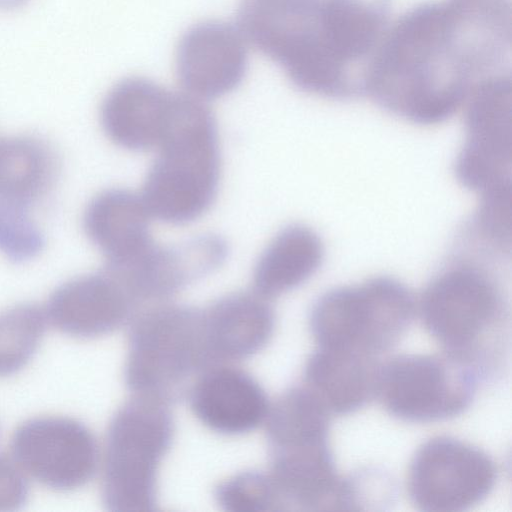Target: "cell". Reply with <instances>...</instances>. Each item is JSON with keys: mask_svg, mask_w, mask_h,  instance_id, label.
Returning a JSON list of instances; mask_svg holds the SVG:
<instances>
[{"mask_svg": "<svg viewBox=\"0 0 512 512\" xmlns=\"http://www.w3.org/2000/svg\"><path fill=\"white\" fill-rule=\"evenodd\" d=\"M511 48V0L423 3L388 24L364 89L400 113L439 118L509 68Z\"/></svg>", "mask_w": 512, "mask_h": 512, "instance_id": "cell-1", "label": "cell"}, {"mask_svg": "<svg viewBox=\"0 0 512 512\" xmlns=\"http://www.w3.org/2000/svg\"><path fill=\"white\" fill-rule=\"evenodd\" d=\"M141 197L152 217L185 224L213 204L220 181V150L215 118L205 103L179 93Z\"/></svg>", "mask_w": 512, "mask_h": 512, "instance_id": "cell-2", "label": "cell"}, {"mask_svg": "<svg viewBox=\"0 0 512 512\" xmlns=\"http://www.w3.org/2000/svg\"><path fill=\"white\" fill-rule=\"evenodd\" d=\"M174 436L171 403L131 395L112 416L100 451V491L112 512L156 509L159 469Z\"/></svg>", "mask_w": 512, "mask_h": 512, "instance_id": "cell-3", "label": "cell"}, {"mask_svg": "<svg viewBox=\"0 0 512 512\" xmlns=\"http://www.w3.org/2000/svg\"><path fill=\"white\" fill-rule=\"evenodd\" d=\"M124 381L131 395L173 403L207 360L200 310L162 302L137 309L128 322Z\"/></svg>", "mask_w": 512, "mask_h": 512, "instance_id": "cell-4", "label": "cell"}, {"mask_svg": "<svg viewBox=\"0 0 512 512\" xmlns=\"http://www.w3.org/2000/svg\"><path fill=\"white\" fill-rule=\"evenodd\" d=\"M413 308L402 287L375 281L323 297L312 310L309 326L319 348L375 357L404 334Z\"/></svg>", "mask_w": 512, "mask_h": 512, "instance_id": "cell-5", "label": "cell"}, {"mask_svg": "<svg viewBox=\"0 0 512 512\" xmlns=\"http://www.w3.org/2000/svg\"><path fill=\"white\" fill-rule=\"evenodd\" d=\"M8 455L26 477L55 491L84 486L100 462L93 432L79 420L60 415L37 416L18 425Z\"/></svg>", "mask_w": 512, "mask_h": 512, "instance_id": "cell-6", "label": "cell"}, {"mask_svg": "<svg viewBox=\"0 0 512 512\" xmlns=\"http://www.w3.org/2000/svg\"><path fill=\"white\" fill-rule=\"evenodd\" d=\"M451 358L402 355L379 367L375 395L392 415L433 421L461 413L471 402L474 376Z\"/></svg>", "mask_w": 512, "mask_h": 512, "instance_id": "cell-7", "label": "cell"}, {"mask_svg": "<svg viewBox=\"0 0 512 512\" xmlns=\"http://www.w3.org/2000/svg\"><path fill=\"white\" fill-rule=\"evenodd\" d=\"M495 480V464L482 450L454 438L436 437L413 456L407 489L420 510L454 512L483 499Z\"/></svg>", "mask_w": 512, "mask_h": 512, "instance_id": "cell-8", "label": "cell"}, {"mask_svg": "<svg viewBox=\"0 0 512 512\" xmlns=\"http://www.w3.org/2000/svg\"><path fill=\"white\" fill-rule=\"evenodd\" d=\"M421 317L449 357L467 365L495 327L500 303L494 288L478 275L453 272L430 285L422 297Z\"/></svg>", "mask_w": 512, "mask_h": 512, "instance_id": "cell-9", "label": "cell"}, {"mask_svg": "<svg viewBox=\"0 0 512 512\" xmlns=\"http://www.w3.org/2000/svg\"><path fill=\"white\" fill-rule=\"evenodd\" d=\"M227 255L228 247L223 238L202 234L173 246L154 243L133 263L105 269L139 309L167 302L188 284L220 267Z\"/></svg>", "mask_w": 512, "mask_h": 512, "instance_id": "cell-10", "label": "cell"}, {"mask_svg": "<svg viewBox=\"0 0 512 512\" xmlns=\"http://www.w3.org/2000/svg\"><path fill=\"white\" fill-rule=\"evenodd\" d=\"M327 0H241L240 30L246 40L279 64L288 77L318 46Z\"/></svg>", "mask_w": 512, "mask_h": 512, "instance_id": "cell-11", "label": "cell"}, {"mask_svg": "<svg viewBox=\"0 0 512 512\" xmlns=\"http://www.w3.org/2000/svg\"><path fill=\"white\" fill-rule=\"evenodd\" d=\"M245 37L222 21H206L182 36L176 73L188 95L201 101L222 97L239 86L247 70Z\"/></svg>", "mask_w": 512, "mask_h": 512, "instance_id": "cell-12", "label": "cell"}, {"mask_svg": "<svg viewBox=\"0 0 512 512\" xmlns=\"http://www.w3.org/2000/svg\"><path fill=\"white\" fill-rule=\"evenodd\" d=\"M185 394L194 417L226 436L243 435L262 425L270 403L259 382L235 363L205 367Z\"/></svg>", "mask_w": 512, "mask_h": 512, "instance_id": "cell-13", "label": "cell"}, {"mask_svg": "<svg viewBox=\"0 0 512 512\" xmlns=\"http://www.w3.org/2000/svg\"><path fill=\"white\" fill-rule=\"evenodd\" d=\"M267 472L285 511L358 509V487L336 473L327 443L271 450Z\"/></svg>", "mask_w": 512, "mask_h": 512, "instance_id": "cell-14", "label": "cell"}, {"mask_svg": "<svg viewBox=\"0 0 512 512\" xmlns=\"http://www.w3.org/2000/svg\"><path fill=\"white\" fill-rule=\"evenodd\" d=\"M48 324L78 339H95L128 324L137 310L106 269L70 279L58 286L44 308Z\"/></svg>", "mask_w": 512, "mask_h": 512, "instance_id": "cell-15", "label": "cell"}, {"mask_svg": "<svg viewBox=\"0 0 512 512\" xmlns=\"http://www.w3.org/2000/svg\"><path fill=\"white\" fill-rule=\"evenodd\" d=\"M207 366L237 363L262 351L275 330L270 300L253 291H237L200 310Z\"/></svg>", "mask_w": 512, "mask_h": 512, "instance_id": "cell-16", "label": "cell"}, {"mask_svg": "<svg viewBox=\"0 0 512 512\" xmlns=\"http://www.w3.org/2000/svg\"><path fill=\"white\" fill-rule=\"evenodd\" d=\"M179 93L157 83L130 77L115 84L100 107L106 136L130 151L156 149L172 118Z\"/></svg>", "mask_w": 512, "mask_h": 512, "instance_id": "cell-17", "label": "cell"}, {"mask_svg": "<svg viewBox=\"0 0 512 512\" xmlns=\"http://www.w3.org/2000/svg\"><path fill=\"white\" fill-rule=\"evenodd\" d=\"M151 217L140 194L111 188L90 200L82 223L90 242L105 257L106 267L121 268L155 243L150 233Z\"/></svg>", "mask_w": 512, "mask_h": 512, "instance_id": "cell-18", "label": "cell"}, {"mask_svg": "<svg viewBox=\"0 0 512 512\" xmlns=\"http://www.w3.org/2000/svg\"><path fill=\"white\" fill-rule=\"evenodd\" d=\"M379 367L373 356L319 348L304 366L302 385L330 414H346L375 395Z\"/></svg>", "mask_w": 512, "mask_h": 512, "instance_id": "cell-19", "label": "cell"}, {"mask_svg": "<svg viewBox=\"0 0 512 512\" xmlns=\"http://www.w3.org/2000/svg\"><path fill=\"white\" fill-rule=\"evenodd\" d=\"M60 173L55 149L34 135L0 139V202L31 210L53 190Z\"/></svg>", "mask_w": 512, "mask_h": 512, "instance_id": "cell-20", "label": "cell"}, {"mask_svg": "<svg viewBox=\"0 0 512 512\" xmlns=\"http://www.w3.org/2000/svg\"><path fill=\"white\" fill-rule=\"evenodd\" d=\"M320 245L302 226L280 231L262 251L253 270V290L271 300L306 280L317 267Z\"/></svg>", "mask_w": 512, "mask_h": 512, "instance_id": "cell-21", "label": "cell"}, {"mask_svg": "<svg viewBox=\"0 0 512 512\" xmlns=\"http://www.w3.org/2000/svg\"><path fill=\"white\" fill-rule=\"evenodd\" d=\"M329 415L305 386L285 390L269 403L263 423L271 450L327 443Z\"/></svg>", "mask_w": 512, "mask_h": 512, "instance_id": "cell-22", "label": "cell"}, {"mask_svg": "<svg viewBox=\"0 0 512 512\" xmlns=\"http://www.w3.org/2000/svg\"><path fill=\"white\" fill-rule=\"evenodd\" d=\"M48 324L45 309L21 303L0 312V378L21 371L31 361Z\"/></svg>", "mask_w": 512, "mask_h": 512, "instance_id": "cell-23", "label": "cell"}, {"mask_svg": "<svg viewBox=\"0 0 512 512\" xmlns=\"http://www.w3.org/2000/svg\"><path fill=\"white\" fill-rule=\"evenodd\" d=\"M214 498L226 512L285 511L267 471L245 470L226 477L216 485Z\"/></svg>", "mask_w": 512, "mask_h": 512, "instance_id": "cell-24", "label": "cell"}, {"mask_svg": "<svg viewBox=\"0 0 512 512\" xmlns=\"http://www.w3.org/2000/svg\"><path fill=\"white\" fill-rule=\"evenodd\" d=\"M44 235L28 209L0 202V253L13 262L37 257Z\"/></svg>", "mask_w": 512, "mask_h": 512, "instance_id": "cell-25", "label": "cell"}, {"mask_svg": "<svg viewBox=\"0 0 512 512\" xmlns=\"http://www.w3.org/2000/svg\"><path fill=\"white\" fill-rule=\"evenodd\" d=\"M27 496L26 476L9 455L0 454V511L19 508Z\"/></svg>", "mask_w": 512, "mask_h": 512, "instance_id": "cell-26", "label": "cell"}, {"mask_svg": "<svg viewBox=\"0 0 512 512\" xmlns=\"http://www.w3.org/2000/svg\"><path fill=\"white\" fill-rule=\"evenodd\" d=\"M28 0H0V8L12 9L25 4Z\"/></svg>", "mask_w": 512, "mask_h": 512, "instance_id": "cell-27", "label": "cell"}]
</instances>
